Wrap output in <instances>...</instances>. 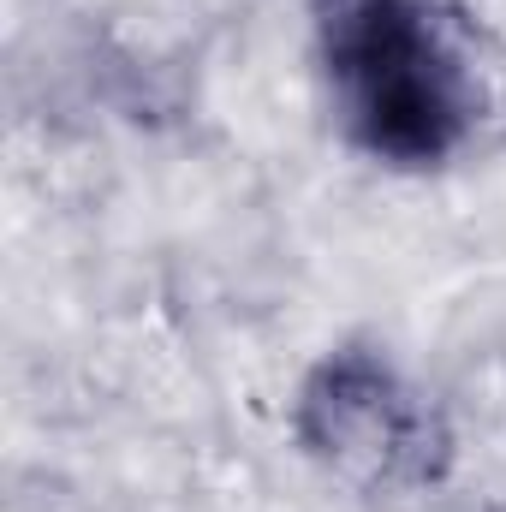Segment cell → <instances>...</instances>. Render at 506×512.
Segmentation results:
<instances>
[{"mask_svg": "<svg viewBox=\"0 0 506 512\" xmlns=\"http://www.w3.org/2000/svg\"><path fill=\"white\" fill-rule=\"evenodd\" d=\"M316 24L358 149L393 167H435L465 143L477 90L429 0H316Z\"/></svg>", "mask_w": 506, "mask_h": 512, "instance_id": "cell-1", "label": "cell"}, {"mask_svg": "<svg viewBox=\"0 0 506 512\" xmlns=\"http://www.w3.org/2000/svg\"><path fill=\"white\" fill-rule=\"evenodd\" d=\"M304 429L334 465H346L358 477L429 471L423 411L376 364H328L322 382L310 387Z\"/></svg>", "mask_w": 506, "mask_h": 512, "instance_id": "cell-2", "label": "cell"}]
</instances>
